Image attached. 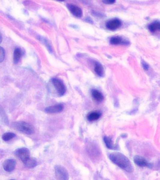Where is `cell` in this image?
Instances as JSON below:
<instances>
[{
    "mask_svg": "<svg viewBox=\"0 0 160 180\" xmlns=\"http://www.w3.org/2000/svg\"><path fill=\"white\" fill-rule=\"evenodd\" d=\"M110 160L117 166L128 173L133 172V167L130 160L124 154L114 152L110 155Z\"/></svg>",
    "mask_w": 160,
    "mask_h": 180,
    "instance_id": "obj_1",
    "label": "cell"
},
{
    "mask_svg": "<svg viewBox=\"0 0 160 180\" xmlns=\"http://www.w3.org/2000/svg\"><path fill=\"white\" fill-rule=\"evenodd\" d=\"M13 128L27 135H31L35 132V128L32 125L24 122H15L12 124Z\"/></svg>",
    "mask_w": 160,
    "mask_h": 180,
    "instance_id": "obj_2",
    "label": "cell"
},
{
    "mask_svg": "<svg viewBox=\"0 0 160 180\" xmlns=\"http://www.w3.org/2000/svg\"><path fill=\"white\" fill-rule=\"evenodd\" d=\"M51 82L58 94L60 96H63L65 93L66 91L65 86L63 82L56 78L52 79Z\"/></svg>",
    "mask_w": 160,
    "mask_h": 180,
    "instance_id": "obj_3",
    "label": "cell"
},
{
    "mask_svg": "<svg viewBox=\"0 0 160 180\" xmlns=\"http://www.w3.org/2000/svg\"><path fill=\"white\" fill-rule=\"evenodd\" d=\"M55 175L58 180H67L69 179V174L65 167L57 165L55 168Z\"/></svg>",
    "mask_w": 160,
    "mask_h": 180,
    "instance_id": "obj_4",
    "label": "cell"
},
{
    "mask_svg": "<svg viewBox=\"0 0 160 180\" xmlns=\"http://www.w3.org/2000/svg\"><path fill=\"white\" fill-rule=\"evenodd\" d=\"M17 156L20 158L23 163L27 161L30 156V152L29 150L26 148H21L17 149L15 152Z\"/></svg>",
    "mask_w": 160,
    "mask_h": 180,
    "instance_id": "obj_5",
    "label": "cell"
},
{
    "mask_svg": "<svg viewBox=\"0 0 160 180\" xmlns=\"http://www.w3.org/2000/svg\"><path fill=\"white\" fill-rule=\"evenodd\" d=\"M133 161L137 165L141 167H146L148 168H151L153 167V165L152 163H149L144 158L139 155L135 156L133 158Z\"/></svg>",
    "mask_w": 160,
    "mask_h": 180,
    "instance_id": "obj_6",
    "label": "cell"
},
{
    "mask_svg": "<svg viewBox=\"0 0 160 180\" xmlns=\"http://www.w3.org/2000/svg\"><path fill=\"white\" fill-rule=\"evenodd\" d=\"M122 23L120 20L114 19L107 22L106 27L110 30L114 31L118 29L121 26Z\"/></svg>",
    "mask_w": 160,
    "mask_h": 180,
    "instance_id": "obj_7",
    "label": "cell"
},
{
    "mask_svg": "<svg viewBox=\"0 0 160 180\" xmlns=\"http://www.w3.org/2000/svg\"><path fill=\"white\" fill-rule=\"evenodd\" d=\"M16 162L15 160L13 159H8V160H6L3 164H2V167L6 171L8 172H11L12 171L14 170V169L15 168Z\"/></svg>",
    "mask_w": 160,
    "mask_h": 180,
    "instance_id": "obj_8",
    "label": "cell"
},
{
    "mask_svg": "<svg viewBox=\"0 0 160 180\" xmlns=\"http://www.w3.org/2000/svg\"><path fill=\"white\" fill-rule=\"evenodd\" d=\"M64 106L62 104H58L54 106L47 107L45 109L46 112L47 113L55 114L61 112L64 110Z\"/></svg>",
    "mask_w": 160,
    "mask_h": 180,
    "instance_id": "obj_9",
    "label": "cell"
},
{
    "mask_svg": "<svg viewBox=\"0 0 160 180\" xmlns=\"http://www.w3.org/2000/svg\"><path fill=\"white\" fill-rule=\"evenodd\" d=\"M67 7L73 15L77 17H81L83 15V12L81 9L75 5L72 4H68Z\"/></svg>",
    "mask_w": 160,
    "mask_h": 180,
    "instance_id": "obj_10",
    "label": "cell"
},
{
    "mask_svg": "<svg viewBox=\"0 0 160 180\" xmlns=\"http://www.w3.org/2000/svg\"><path fill=\"white\" fill-rule=\"evenodd\" d=\"M101 116V113L99 111H92L89 113L87 116V120L90 122L96 121Z\"/></svg>",
    "mask_w": 160,
    "mask_h": 180,
    "instance_id": "obj_11",
    "label": "cell"
},
{
    "mask_svg": "<svg viewBox=\"0 0 160 180\" xmlns=\"http://www.w3.org/2000/svg\"><path fill=\"white\" fill-rule=\"evenodd\" d=\"M110 42L112 45H117L127 44L128 41L122 39L119 36H115L112 37L110 40Z\"/></svg>",
    "mask_w": 160,
    "mask_h": 180,
    "instance_id": "obj_12",
    "label": "cell"
},
{
    "mask_svg": "<svg viewBox=\"0 0 160 180\" xmlns=\"http://www.w3.org/2000/svg\"><path fill=\"white\" fill-rule=\"evenodd\" d=\"M103 140H104L105 144L107 148L112 149V150H116L118 149L117 146L114 145L112 139L110 137H107V136H104L103 137Z\"/></svg>",
    "mask_w": 160,
    "mask_h": 180,
    "instance_id": "obj_13",
    "label": "cell"
},
{
    "mask_svg": "<svg viewBox=\"0 0 160 180\" xmlns=\"http://www.w3.org/2000/svg\"><path fill=\"white\" fill-rule=\"evenodd\" d=\"M92 95L93 98L96 102H102V100L104 99V96H103L102 93L97 90H92Z\"/></svg>",
    "mask_w": 160,
    "mask_h": 180,
    "instance_id": "obj_14",
    "label": "cell"
},
{
    "mask_svg": "<svg viewBox=\"0 0 160 180\" xmlns=\"http://www.w3.org/2000/svg\"><path fill=\"white\" fill-rule=\"evenodd\" d=\"M94 70L96 73L100 77H103L104 75V69L101 64L98 62H95V64Z\"/></svg>",
    "mask_w": 160,
    "mask_h": 180,
    "instance_id": "obj_15",
    "label": "cell"
},
{
    "mask_svg": "<svg viewBox=\"0 0 160 180\" xmlns=\"http://www.w3.org/2000/svg\"><path fill=\"white\" fill-rule=\"evenodd\" d=\"M23 55V52L21 49L16 48L14 52V61L15 63H17Z\"/></svg>",
    "mask_w": 160,
    "mask_h": 180,
    "instance_id": "obj_16",
    "label": "cell"
},
{
    "mask_svg": "<svg viewBox=\"0 0 160 180\" xmlns=\"http://www.w3.org/2000/svg\"><path fill=\"white\" fill-rule=\"evenodd\" d=\"M24 164H25V166L28 168H32L36 166L37 163L35 159L30 157L27 161L24 162Z\"/></svg>",
    "mask_w": 160,
    "mask_h": 180,
    "instance_id": "obj_17",
    "label": "cell"
},
{
    "mask_svg": "<svg viewBox=\"0 0 160 180\" xmlns=\"http://www.w3.org/2000/svg\"><path fill=\"white\" fill-rule=\"evenodd\" d=\"M149 29L152 32L159 31L160 30V24L159 22L155 21L152 23L149 26Z\"/></svg>",
    "mask_w": 160,
    "mask_h": 180,
    "instance_id": "obj_18",
    "label": "cell"
},
{
    "mask_svg": "<svg viewBox=\"0 0 160 180\" xmlns=\"http://www.w3.org/2000/svg\"><path fill=\"white\" fill-rule=\"evenodd\" d=\"M15 137V134L13 133H5L2 136V139L5 141H8Z\"/></svg>",
    "mask_w": 160,
    "mask_h": 180,
    "instance_id": "obj_19",
    "label": "cell"
},
{
    "mask_svg": "<svg viewBox=\"0 0 160 180\" xmlns=\"http://www.w3.org/2000/svg\"><path fill=\"white\" fill-rule=\"evenodd\" d=\"M5 58V51L3 48L0 46V63L3 62Z\"/></svg>",
    "mask_w": 160,
    "mask_h": 180,
    "instance_id": "obj_20",
    "label": "cell"
},
{
    "mask_svg": "<svg viewBox=\"0 0 160 180\" xmlns=\"http://www.w3.org/2000/svg\"><path fill=\"white\" fill-rule=\"evenodd\" d=\"M103 1L105 3H107V4H112L115 3L116 0H104V1Z\"/></svg>",
    "mask_w": 160,
    "mask_h": 180,
    "instance_id": "obj_21",
    "label": "cell"
},
{
    "mask_svg": "<svg viewBox=\"0 0 160 180\" xmlns=\"http://www.w3.org/2000/svg\"><path fill=\"white\" fill-rule=\"evenodd\" d=\"M143 67L144 68V69L146 70H147L149 69V66H148V65L146 63H143Z\"/></svg>",
    "mask_w": 160,
    "mask_h": 180,
    "instance_id": "obj_22",
    "label": "cell"
},
{
    "mask_svg": "<svg viewBox=\"0 0 160 180\" xmlns=\"http://www.w3.org/2000/svg\"><path fill=\"white\" fill-rule=\"evenodd\" d=\"M2 40V38L1 35L0 34V43H1Z\"/></svg>",
    "mask_w": 160,
    "mask_h": 180,
    "instance_id": "obj_23",
    "label": "cell"
},
{
    "mask_svg": "<svg viewBox=\"0 0 160 180\" xmlns=\"http://www.w3.org/2000/svg\"><path fill=\"white\" fill-rule=\"evenodd\" d=\"M57 1H64V0H57Z\"/></svg>",
    "mask_w": 160,
    "mask_h": 180,
    "instance_id": "obj_24",
    "label": "cell"
}]
</instances>
